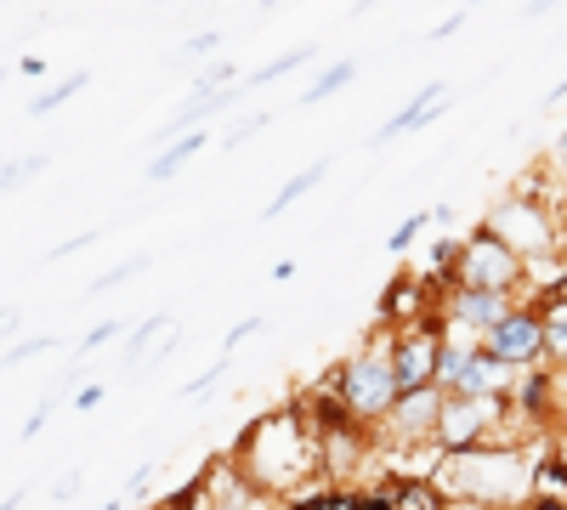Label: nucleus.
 <instances>
[{"label": "nucleus", "mask_w": 567, "mask_h": 510, "mask_svg": "<svg viewBox=\"0 0 567 510\" xmlns=\"http://www.w3.org/2000/svg\"><path fill=\"white\" fill-rule=\"evenodd\" d=\"M550 7H561V0H528V7H523V12H528V18H545Z\"/></svg>", "instance_id": "obj_41"}, {"label": "nucleus", "mask_w": 567, "mask_h": 510, "mask_svg": "<svg viewBox=\"0 0 567 510\" xmlns=\"http://www.w3.org/2000/svg\"><path fill=\"white\" fill-rule=\"evenodd\" d=\"M323 386L347 403V414L358 426H381V414L398 397V368H392V323L374 318V330L358 341V352H347L336 368L323 375Z\"/></svg>", "instance_id": "obj_3"}, {"label": "nucleus", "mask_w": 567, "mask_h": 510, "mask_svg": "<svg viewBox=\"0 0 567 510\" xmlns=\"http://www.w3.org/2000/svg\"><path fill=\"white\" fill-rule=\"evenodd\" d=\"M443 318H420L409 323V330H392V368H398V386H425V381H437V363H443Z\"/></svg>", "instance_id": "obj_8"}, {"label": "nucleus", "mask_w": 567, "mask_h": 510, "mask_svg": "<svg viewBox=\"0 0 567 510\" xmlns=\"http://www.w3.org/2000/svg\"><path fill=\"white\" fill-rule=\"evenodd\" d=\"M159 7H171V0H159Z\"/></svg>", "instance_id": "obj_46"}, {"label": "nucleus", "mask_w": 567, "mask_h": 510, "mask_svg": "<svg viewBox=\"0 0 567 510\" xmlns=\"http://www.w3.org/2000/svg\"><path fill=\"white\" fill-rule=\"evenodd\" d=\"M425 227H432V210H414V216H403V221L392 227V233H386V250H392V256H409V250H414V239L425 233Z\"/></svg>", "instance_id": "obj_23"}, {"label": "nucleus", "mask_w": 567, "mask_h": 510, "mask_svg": "<svg viewBox=\"0 0 567 510\" xmlns=\"http://www.w3.org/2000/svg\"><path fill=\"white\" fill-rule=\"evenodd\" d=\"M545 165H550V176H561L567 181V125L550 136V148H545Z\"/></svg>", "instance_id": "obj_30"}, {"label": "nucleus", "mask_w": 567, "mask_h": 510, "mask_svg": "<svg viewBox=\"0 0 567 510\" xmlns=\"http://www.w3.org/2000/svg\"><path fill=\"white\" fill-rule=\"evenodd\" d=\"M0 85H7V74H0Z\"/></svg>", "instance_id": "obj_47"}, {"label": "nucleus", "mask_w": 567, "mask_h": 510, "mask_svg": "<svg viewBox=\"0 0 567 510\" xmlns=\"http://www.w3.org/2000/svg\"><path fill=\"white\" fill-rule=\"evenodd\" d=\"M52 346H58L52 335H34V341H12L7 352H0V363H7V368H12V363H29V357H45V352H52Z\"/></svg>", "instance_id": "obj_26"}, {"label": "nucleus", "mask_w": 567, "mask_h": 510, "mask_svg": "<svg viewBox=\"0 0 567 510\" xmlns=\"http://www.w3.org/2000/svg\"><path fill=\"white\" fill-rule=\"evenodd\" d=\"M85 85H91V74H85V69H74L69 80H52V85H45L40 97L29 103V114H34V119H45V114H58V108H69V103L80 97Z\"/></svg>", "instance_id": "obj_19"}, {"label": "nucleus", "mask_w": 567, "mask_h": 510, "mask_svg": "<svg viewBox=\"0 0 567 510\" xmlns=\"http://www.w3.org/2000/svg\"><path fill=\"white\" fill-rule=\"evenodd\" d=\"M511 306H516V295H505V290H477V284H449V290H437V318H443V330L471 335V341H483Z\"/></svg>", "instance_id": "obj_7"}, {"label": "nucleus", "mask_w": 567, "mask_h": 510, "mask_svg": "<svg viewBox=\"0 0 567 510\" xmlns=\"http://www.w3.org/2000/svg\"><path fill=\"white\" fill-rule=\"evenodd\" d=\"M250 335H261V318H239V323L227 330V341H221V346L233 352V346H239V341H250Z\"/></svg>", "instance_id": "obj_35"}, {"label": "nucleus", "mask_w": 567, "mask_h": 510, "mask_svg": "<svg viewBox=\"0 0 567 510\" xmlns=\"http://www.w3.org/2000/svg\"><path fill=\"white\" fill-rule=\"evenodd\" d=\"M369 7H381V0H358V7H352V12H369Z\"/></svg>", "instance_id": "obj_43"}, {"label": "nucleus", "mask_w": 567, "mask_h": 510, "mask_svg": "<svg viewBox=\"0 0 567 510\" xmlns=\"http://www.w3.org/2000/svg\"><path fill=\"white\" fill-rule=\"evenodd\" d=\"M561 250H567V244H561Z\"/></svg>", "instance_id": "obj_48"}, {"label": "nucleus", "mask_w": 567, "mask_h": 510, "mask_svg": "<svg viewBox=\"0 0 567 510\" xmlns=\"http://www.w3.org/2000/svg\"><path fill=\"white\" fill-rule=\"evenodd\" d=\"M210 148V131L205 125H194V131H176L171 143H159V154L148 159V181H176L187 165H194L199 154Z\"/></svg>", "instance_id": "obj_14"}, {"label": "nucleus", "mask_w": 567, "mask_h": 510, "mask_svg": "<svg viewBox=\"0 0 567 510\" xmlns=\"http://www.w3.org/2000/svg\"><path fill=\"white\" fill-rule=\"evenodd\" d=\"M165 323H171V312H154V318H142L136 330H131V341H125V363H142V352L154 346V335L165 330Z\"/></svg>", "instance_id": "obj_25"}, {"label": "nucleus", "mask_w": 567, "mask_h": 510, "mask_svg": "<svg viewBox=\"0 0 567 510\" xmlns=\"http://www.w3.org/2000/svg\"><path fill=\"white\" fill-rule=\"evenodd\" d=\"M454 267H460V239H454V233H443V239H437L432 250H425V261H420V272H425V278H432V284H437V290H449V284H454Z\"/></svg>", "instance_id": "obj_20"}, {"label": "nucleus", "mask_w": 567, "mask_h": 510, "mask_svg": "<svg viewBox=\"0 0 567 510\" xmlns=\"http://www.w3.org/2000/svg\"><path fill=\"white\" fill-rule=\"evenodd\" d=\"M437 114H449V85L443 80H432V85H420L414 91V97L381 125V131H374L369 136V154H381V148H392L398 143V136H409V131H425V125H432Z\"/></svg>", "instance_id": "obj_11"}, {"label": "nucleus", "mask_w": 567, "mask_h": 510, "mask_svg": "<svg viewBox=\"0 0 567 510\" xmlns=\"http://www.w3.org/2000/svg\"><path fill=\"white\" fill-rule=\"evenodd\" d=\"M199 80H210V85H233V80H239V74H233V63H210Z\"/></svg>", "instance_id": "obj_38"}, {"label": "nucleus", "mask_w": 567, "mask_h": 510, "mask_svg": "<svg viewBox=\"0 0 567 510\" xmlns=\"http://www.w3.org/2000/svg\"><path fill=\"white\" fill-rule=\"evenodd\" d=\"M103 397H109V386H103V381H91V386H80V392L69 397V408H74V414H85V408H97Z\"/></svg>", "instance_id": "obj_31"}, {"label": "nucleus", "mask_w": 567, "mask_h": 510, "mask_svg": "<svg viewBox=\"0 0 567 510\" xmlns=\"http://www.w3.org/2000/svg\"><path fill=\"white\" fill-rule=\"evenodd\" d=\"M539 312H545V363L567 368V295L539 306Z\"/></svg>", "instance_id": "obj_21"}, {"label": "nucleus", "mask_w": 567, "mask_h": 510, "mask_svg": "<svg viewBox=\"0 0 567 510\" xmlns=\"http://www.w3.org/2000/svg\"><path fill=\"white\" fill-rule=\"evenodd\" d=\"M80 493V471H69V477H58V488H52V499H74Z\"/></svg>", "instance_id": "obj_39"}, {"label": "nucleus", "mask_w": 567, "mask_h": 510, "mask_svg": "<svg viewBox=\"0 0 567 510\" xmlns=\"http://www.w3.org/2000/svg\"><path fill=\"white\" fill-rule=\"evenodd\" d=\"M528 504H534V510L567 504V454L556 448V437H545V443L534 448V488H528Z\"/></svg>", "instance_id": "obj_12"}, {"label": "nucleus", "mask_w": 567, "mask_h": 510, "mask_svg": "<svg viewBox=\"0 0 567 510\" xmlns=\"http://www.w3.org/2000/svg\"><path fill=\"white\" fill-rule=\"evenodd\" d=\"M329 165H336V159H329V154H323V159H312V165H301V170H296V176H290V181H284V188H278L272 199H267V210H261V221H278V216H284V210H290L296 199H307V194L318 188V181L329 176Z\"/></svg>", "instance_id": "obj_15"}, {"label": "nucleus", "mask_w": 567, "mask_h": 510, "mask_svg": "<svg viewBox=\"0 0 567 510\" xmlns=\"http://www.w3.org/2000/svg\"><path fill=\"white\" fill-rule=\"evenodd\" d=\"M18 330H23V312L18 306H0V341H12Z\"/></svg>", "instance_id": "obj_36"}, {"label": "nucleus", "mask_w": 567, "mask_h": 510, "mask_svg": "<svg viewBox=\"0 0 567 510\" xmlns=\"http://www.w3.org/2000/svg\"><path fill=\"white\" fill-rule=\"evenodd\" d=\"M392 510H449V493L437 488V477H398Z\"/></svg>", "instance_id": "obj_16"}, {"label": "nucleus", "mask_w": 567, "mask_h": 510, "mask_svg": "<svg viewBox=\"0 0 567 510\" xmlns=\"http://www.w3.org/2000/svg\"><path fill=\"white\" fill-rule=\"evenodd\" d=\"M483 346L499 352V357L516 363V368H523V363H545V312H539L534 301L516 295V306L483 335Z\"/></svg>", "instance_id": "obj_9"}, {"label": "nucleus", "mask_w": 567, "mask_h": 510, "mask_svg": "<svg viewBox=\"0 0 567 510\" xmlns=\"http://www.w3.org/2000/svg\"><path fill=\"white\" fill-rule=\"evenodd\" d=\"M267 125H272V114H250V119H239V125L227 131V143H221V148H245V143H256Z\"/></svg>", "instance_id": "obj_29"}, {"label": "nucleus", "mask_w": 567, "mask_h": 510, "mask_svg": "<svg viewBox=\"0 0 567 510\" xmlns=\"http://www.w3.org/2000/svg\"><path fill=\"white\" fill-rule=\"evenodd\" d=\"M318 63V45L307 40V45H290L284 58H272V63H261L256 74H250V91H261V85H278L284 74H296V69H312Z\"/></svg>", "instance_id": "obj_18"}, {"label": "nucleus", "mask_w": 567, "mask_h": 510, "mask_svg": "<svg viewBox=\"0 0 567 510\" xmlns=\"http://www.w3.org/2000/svg\"><path fill=\"white\" fill-rule=\"evenodd\" d=\"M443 386L425 381V386H398L392 408L381 414L374 426V443L381 448H420V443H437V414H443Z\"/></svg>", "instance_id": "obj_5"}, {"label": "nucleus", "mask_w": 567, "mask_h": 510, "mask_svg": "<svg viewBox=\"0 0 567 510\" xmlns=\"http://www.w3.org/2000/svg\"><path fill=\"white\" fill-rule=\"evenodd\" d=\"M454 284H477V290L523 295V256H516V250L494 233V227H477V233H465V239H460Z\"/></svg>", "instance_id": "obj_6"}, {"label": "nucleus", "mask_w": 567, "mask_h": 510, "mask_svg": "<svg viewBox=\"0 0 567 510\" xmlns=\"http://www.w3.org/2000/svg\"><path fill=\"white\" fill-rule=\"evenodd\" d=\"M45 165H52L45 154H29V159H7V165H0V199H7V194H18L23 181H34V176H40Z\"/></svg>", "instance_id": "obj_22"}, {"label": "nucleus", "mask_w": 567, "mask_h": 510, "mask_svg": "<svg viewBox=\"0 0 567 510\" xmlns=\"http://www.w3.org/2000/svg\"><path fill=\"white\" fill-rule=\"evenodd\" d=\"M142 267H148V256H125V261H120V267H109L103 278H91V290H85V295H109V290L131 284V278H136Z\"/></svg>", "instance_id": "obj_24"}, {"label": "nucleus", "mask_w": 567, "mask_h": 510, "mask_svg": "<svg viewBox=\"0 0 567 510\" xmlns=\"http://www.w3.org/2000/svg\"><path fill=\"white\" fill-rule=\"evenodd\" d=\"M210 52H221V34H216V29H205V34H187V40H182V63H205Z\"/></svg>", "instance_id": "obj_27"}, {"label": "nucleus", "mask_w": 567, "mask_h": 510, "mask_svg": "<svg viewBox=\"0 0 567 510\" xmlns=\"http://www.w3.org/2000/svg\"><path fill=\"white\" fill-rule=\"evenodd\" d=\"M97 239H103V227H97V233H74V239L52 244V261H63V256H80V250H91V244H97Z\"/></svg>", "instance_id": "obj_33"}, {"label": "nucleus", "mask_w": 567, "mask_h": 510, "mask_svg": "<svg viewBox=\"0 0 567 510\" xmlns=\"http://www.w3.org/2000/svg\"><path fill=\"white\" fill-rule=\"evenodd\" d=\"M278 7V0H256V12H272Z\"/></svg>", "instance_id": "obj_44"}, {"label": "nucleus", "mask_w": 567, "mask_h": 510, "mask_svg": "<svg viewBox=\"0 0 567 510\" xmlns=\"http://www.w3.org/2000/svg\"><path fill=\"white\" fill-rule=\"evenodd\" d=\"M471 7H488V0H471Z\"/></svg>", "instance_id": "obj_45"}, {"label": "nucleus", "mask_w": 567, "mask_h": 510, "mask_svg": "<svg viewBox=\"0 0 567 510\" xmlns=\"http://www.w3.org/2000/svg\"><path fill=\"white\" fill-rule=\"evenodd\" d=\"M465 18H471V7H465V12H454V18H443V23L432 29V40H454V34L465 29Z\"/></svg>", "instance_id": "obj_37"}, {"label": "nucleus", "mask_w": 567, "mask_h": 510, "mask_svg": "<svg viewBox=\"0 0 567 510\" xmlns=\"http://www.w3.org/2000/svg\"><path fill=\"white\" fill-rule=\"evenodd\" d=\"M199 504H221V510H239V504H261V493L250 488V477L239 471V459H216V466H205V499Z\"/></svg>", "instance_id": "obj_13"}, {"label": "nucleus", "mask_w": 567, "mask_h": 510, "mask_svg": "<svg viewBox=\"0 0 567 510\" xmlns=\"http://www.w3.org/2000/svg\"><path fill=\"white\" fill-rule=\"evenodd\" d=\"M483 227H494V233L523 256V261H534V256H550V250H561L567 244V216L545 199V194H534V188H511L488 205V216H483Z\"/></svg>", "instance_id": "obj_4"}, {"label": "nucleus", "mask_w": 567, "mask_h": 510, "mask_svg": "<svg viewBox=\"0 0 567 510\" xmlns=\"http://www.w3.org/2000/svg\"><path fill=\"white\" fill-rule=\"evenodd\" d=\"M539 448V443H534ZM534 448L523 443H483V448H443L437 488L449 504H528L534 488Z\"/></svg>", "instance_id": "obj_2"}, {"label": "nucleus", "mask_w": 567, "mask_h": 510, "mask_svg": "<svg viewBox=\"0 0 567 510\" xmlns=\"http://www.w3.org/2000/svg\"><path fill=\"white\" fill-rule=\"evenodd\" d=\"M432 312H437V284H432L420 267H414V272H398L392 284L381 290V306H374V318L392 323V330H409V323L432 318Z\"/></svg>", "instance_id": "obj_10"}, {"label": "nucleus", "mask_w": 567, "mask_h": 510, "mask_svg": "<svg viewBox=\"0 0 567 510\" xmlns=\"http://www.w3.org/2000/svg\"><path fill=\"white\" fill-rule=\"evenodd\" d=\"M352 80H358V63H352V58H336V63H323V69H318V80H312V85L301 91V108H318L323 97H336V91H347Z\"/></svg>", "instance_id": "obj_17"}, {"label": "nucleus", "mask_w": 567, "mask_h": 510, "mask_svg": "<svg viewBox=\"0 0 567 510\" xmlns=\"http://www.w3.org/2000/svg\"><path fill=\"white\" fill-rule=\"evenodd\" d=\"M18 74H23V80H40V74H45V58H18Z\"/></svg>", "instance_id": "obj_40"}, {"label": "nucleus", "mask_w": 567, "mask_h": 510, "mask_svg": "<svg viewBox=\"0 0 567 510\" xmlns=\"http://www.w3.org/2000/svg\"><path fill=\"white\" fill-rule=\"evenodd\" d=\"M52 408H58L52 397H40V408H34V414H29V420H23V443H34V437L45 431V420H52Z\"/></svg>", "instance_id": "obj_32"}, {"label": "nucleus", "mask_w": 567, "mask_h": 510, "mask_svg": "<svg viewBox=\"0 0 567 510\" xmlns=\"http://www.w3.org/2000/svg\"><path fill=\"white\" fill-rule=\"evenodd\" d=\"M221 368H227V357H221L216 368H205V375H194V381H187V386H182V397H205V392L221 381Z\"/></svg>", "instance_id": "obj_34"}, {"label": "nucleus", "mask_w": 567, "mask_h": 510, "mask_svg": "<svg viewBox=\"0 0 567 510\" xmlns=\"http://www.w3.org/2000/svg\"><path fill=\"white\" fill-rule=\"evenodd\" d=\"M125 330V323H114V318H103V323H91V330L80 335V346H74V357H85V352H97V346H109L114 335Z\"/></svg>", "instance_id": "obj_28"}, {"label": "nucleus", "mask_w": 567, "mask_h": 510, "mask_svg": "<svg viewBox=\"0 0 567 510\" xmlns=\"http://www.w3.org/2000/svg\"><path fill=\"white\" fill-rule=\"evenodd\" d=\"M233 459H239V471L250 477L261 499L284 504L323 477V437L307 420V408L290 403V408H272L261 420H250L239 443H233Z\"/></svg>", "instance_id": "obj_1"}, {"label": "nucleus", "mask_w": 567, "mask_h": 510, "mask_svg": "<svg viewBox=\"0 0 567 510\" xmlns=\"http://www.w3.org/2000/svg\"><path fill=\"white\" fill-rule=\"evenodd\" d=\"M432 227H454V205H437L432 210Z\"/></svg>", "instance_id": "obj_42"}]
</instances>
